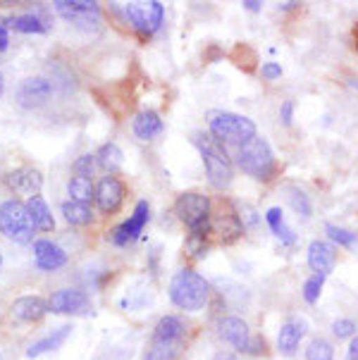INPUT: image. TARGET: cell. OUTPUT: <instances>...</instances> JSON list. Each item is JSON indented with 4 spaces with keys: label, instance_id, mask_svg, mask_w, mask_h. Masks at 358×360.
<instances>
[{
    "label": "cell",
    "instance_id": "6da1fadb",
    "mask_svg": "<svg viewBox=\"0 0 358 360\" xmlns=\"http://www.w3.org/2000/svg\"><path fill=\"white\" fill-rule=\"evenodd\" d=\"M193 146L201 153L210 186L217 188V191H224V188L232 184V176H234V165L227 148L222 143H217L210 134H201V131L193 134Z\"/></svg>",
    "mask_w": 358,
    "mask_h": 360
},
{
    "label": "cell",
    "instance_id": "7a4b0ae2",
    "mask_svg": "<svg viewBox=\"0 0 358 360\" xmlns=\"http://www.w3.org/2000/svg\"><path fill=\"white\" fill-rule=\"evenodd\" d=\"M208 298H210V284L205 282L203 274H198L191 267L174 272L172 282H170V301L179 310L198 313V310L205 308Z\"/></svg>",
    "mask_w": 358,
    "mask_h": 360
},
{
    "label": "cell",
    "instance_id": "3957f363",
    "mask_svg": "<svg viewBox=\"0 0 358 360\" xmlns=\"http://www.w3.org/2000/svg\"><path fill=\"white\" fill-rule=\"evenodd\" d=\"M208 129H210V136H213L217 143H222L224 148H227V146L239 148V146L251 141L253 136H258L256 124L248 117L236 115V112H222V110L208 112Z\"/></svg>",
    "mask_w": 358,
    "mask_h": 360
},
{
    "label": "cell",
    "instance_id": "277c9868",
    "mask_svg": "<svg viewBox=\"0 0 358 360\" xmlns=\"http://www.w3.org/2000/svg\"><path fill=\"white\" fill-rule=\"evenodd\" d=\"M234 158L241 172L253 176V179H258V181H268L277 172L275 153H272L270 143L265 141L263 136H253L248 143L239 146Z\"/></svg>",
    "mask_w": 358,
    "mask_h": 360
},
{
    "label": "cell",
    "instance_id": "5b68a950",
    "mask_svg": "<svg viewBox=\"0 0 358 360\" xmlns=\"http://www.w3.org/2000/svg\"><path fill=\"white\" fill-rule=\"evenodd\" d=\"M174 212L181 222L189 227V234H213V212H210V198L198 191H186L174 200Z\"/></svg>",
    "mask_w": 358,
    "mask_h": 360
},
{
    "label": "cell",
    "instance_id": "8992f818",
    "mask_svg": "<svg viewBox=\"0 0 358 360\" xmlns=\"http://www.w3.org/2000/svg\"><path fill=\"white\" fill-rule=\"evenodd\" d=\"M0 234L12 243H20V246L34 241V224L29 217L27 203L17 198L0 203Z\"/></svg>",
    "mask_w": 358,
    "mask_h": 360
},
{
    "label": "cell",
    "instance_id": "52a82bcc",
    "mask_svg": "<svg viewBox=\"0 0 358 360\" xmlns=\"http://www.w3.org/2000/svg\"><path fill=\"white\" fill-rule=\"evenodd\" d=\"M53 10L82 32H96L103 22L101 5L94 0H56Z\"/></svg>",
    "mask_w": 358,
    "mask_h": 360
},
{
    "label": "cell",
    "instance_id": "ba28073f",
    "mask_svg": "<svg viewBox=\"0 0 358 360\" xmlns=\"http://www.w3.org/2000/svg\"><path fill=\"white\" fill-rule=\"evenodd\" d=\"M124 17L132 24V29L141 36H153L158 29L162 27L165 20V8L158 0H148V3H127Z\"/></svg>",
    "mask_w": 358,
    "mask_h": 360
},
{
    "label": "cell",
    "instance_id": "9c48e42d",
    "mask_svg": "<svg viewBox=\"0 0 358 360\" xmlns=\"http://www.w3.org/2000/svg\"><path fill=\"white\" fill-rule=\"evenodd\" d=\"M148 219H151L148 203H146V200H139L136 207H134V215L110 231V241L115 243V246H127V243L136 241L139 236H141L143 227L148 224Z\"/></svg>",
    "mask_w": 358,
    "mask_h": 360
},
{
    "label": "cell",
    "instance_id": "30bf717a",
    "mask_svg": "<svg viewBox=\"0 0 358 360\" xmlns=\"http://www.w3.org/2000/svg\"><path fill=\"white\" fill-rule=\"evenodd\" d=\"M124 184L117 179V176L108 174L103 176V179L98 181V186H96V205H98V210L103 212V215H113V212H117L120 207H122L124 203Z\"/></svg>",
    "mask_w": 358,
    "mask_h": 360
},
{
    "label": "cell",
    "instance_id": "8fae6325",
    "mask_svg": "<svg viewBox=\"0 0 358 360\" xmlns=\"http://www.w3.org/2000/svg\"><path fill=\"white\" fill-rule=\"evenodd\" d=\"M48 310L58 315H84L91 310V301L82 289H60L48 298Z\"/></svg>",
    "mask_w": 358,
    "mask_h": 360
},
{
    "label": "cell",
    "instance_id": "7c38bea8",
    "mask_svg": "<svg viewBox=\"0 0 358 360\" xmlns=\"http://www.w3.org/2000/svg\"><path fill=\"white\" fill-rule=\"evenodd\" d=\"M5 184H8L10 191L15 193H22V196H39L41 188H44V174L39 172L36 167H17V169H10L5 174Z\"/></svg>",
    "mask_w": 358,
    "mask_h": 360
},
{
    "label": "cell",
    "instance_id": "4fadbf2b",
    "mask_svg": "<svg viewBox=\"0 0 358 360\" xmlns=\"http://www.w3.org/2000/svg\"><path fill=\"white\" fill-rule=\"evenodd\" d=\"M53 96V82L46 77H29L17 89V101L22 108H39Z\"/></svg>",
    "mask_w": 358,
    "mask_h": 360
},
{
    "label": "cell",
    "instance_id": "5bb4252c",
    "mask_svg": "<svg viewBox=\"0 0 358 360\" xmlns=\"http://www.w3.org/2000/svg\"><path fill=\"white\" fill-rule=\"evenodd\" d=\"M34 260L39 270L56 272L60 267L68 265V253H65L58 243H53L48 239H39V241H34Z\"/></svg>",
    "mask_w": 358,
    "mask_h": 360
},
{
    "label": "cell",
    "instance_id": "9a60e30c",
    "mask_svg": "<svg viewBox=\"0 0 358 360\" xmlns=\"http://www.w3.org/2000/svg\"><path fill=\"white\" fill-rule=\"evenodd\" d=\"M337 265V248L332 246L330 241H311L308 246V267L315 272V274H323L327 277Z\"/></svg>",
    "mask_w": 358,
    "mask_h": 360
},
{
    "label": "cell",
    "instance_id": "2e32d148",
    "mask_svg": "<svg viewBox=\"0 0 358 360\" xmlns=\"http://www.w3.org/2000/svg\"><path fill=\"white\" fill-rule=\"evenodd\" d=\"M217 329H220V337L227 341V344H232L239 353H246V346H248V341H251V329H248V325L241 317H236V315L222 317Z\"/></svg>",
    "mask_w": 358,
    "mask_h": 360
},
{
    "label": "cell",
    "instance_id": "e0dca14e",
    "mask_svg": "<svg viewBox=\"0 0 358 360\" xmlns=\"http://www.w3.org/2000/svg\"><path fill=\"white\" fill-rule=\"evenodd\" d=\"M303 334H306V320L301 317H289L287 322L280 327V337H277V351L282 356H294L299 349Z\"/></svg>",
    "mask_w": 358,
    "mask_h": 360
},
{
    "label": "cell",
    "instance_id": "ac0fdd59",
    "mask_svg": "<svg viewBox=\"0 0 358 360\" xmlns=\"http://www.w3.org/2000/svg\"><path fill=\"white\" fill-rule=\"evenodd\" d=\"M162 129H165V124H162L160 115H158L155 110H141V112L132 120V131H134V136L139 141H151L158 134H162Z\"/></svg>",
    "mask_w": 358,
    "mask_h": 360
},
{
    "label": "cell",
    "instance_id": "d6986e66",
    "mask_svg": "<svg viewBox=\"0 0 358 360\" xmlns=\"http://www.w3.org/2000/svg\"><path fill=\"white\" fill-rule=\"evenodd\" d=\"M46 313H51L48 310V301L39 296H22L12 303V315L20 322H39Z\"/></svg>",
    "mask_w": 358,
    "mask_h": 360
},
{
    "label": "cell",
    "instance_id": "ffe728a7",
    "mask_svg": "<svg viewBox=\"0 0 358 360\" xmlns=\"http://www.w3.org/2000/svg\"><path fill=\"white\" fill-rule=\"evenodd\" d=\"M244 231L246 229L241 224L239 215H236V210H224L213 217V234H220L222 243H234Z\"/></svg>",
    "mask_w": 358,
    "mask_h": 360
},
{
    "label": "cell",
    "instance_id": "44dd1931",
    "mask_svg": "<svg viewBox=\"0 0 358 360\" xmlns=\"http://www.w3.org/2000/svg\"><path fill=\"white\" fill-rule=\"evenodd\" d=\"M70 334H72V325H63V327L53 329L48 337H44L41 341H36V344L29 346V349H27V358H39V356H44V353L58 351L60 346H63L65 341L70 339Z\"/></svg>",
    "mask_w": 358,
    "mask_h": 360
},
{
    "label": "cell",
    "instance_id": "7402d4cb",
    "mask_svg": "<svg viewBox=\"0 0 358 360\" xmlns=\"http://www.w3.org/2000/svg\"><path fill=\"white\" fill-rule=\"evenodd\" d=\"M27 210H29V217H32V224L34 229L39 231H53L56 229V219H53V212L48 203L44 200V196H32L27 200Z\"/></svg>",
    "mask_w": 358,
    "mask_h": 360
},
{
    "label": "cell",
    "instance_id": "603a6c76",
    "mask_svg": "<svg viewBox=\"0 0 358 360\" xmlns=\"http://www.w3.org/2000/svg\"><path fill=\"white\" fill-rule=\"evenodd\" d=\"M265 222H268V227L272 229V234L280 239L284 246H294L296 243V234L294 229H289V224L284 222V212L282 207H270L268 212H265Z\"/></svg>",
    "mask_w": 358,
    "mask_h": 360
},
{
    "label": "cell",
    "instance_id": "cb8c5ba5",
    "mask_svg": "<svg viewBox=\"0 0 358 360\" xmlns=\"http://www.w3.org/2000/svg\"><path fill=\"white\" fill-rule=\"evenodd\" d=\"M184 337V322L177 315H165L153 329V341H181Z\"/></svg>",
    "mask_w": 358,
    "mask_h": 360
},
{
    "label": "cell",
    "instance_id": "d4e9b609",
    "mask_svg": "<svg viewBox=\"0 0 358 360\" xmlns=\"http://www.w3.org/2000/svg\"><path fill=\"white\" fill-rule=\"evenodd\" d=\"M63 217L65 222L72 224V227H84V224L94 222V210L87 203H77V200H65L63 203Z\"/></svg>",
    "mask_w": 358,
    "mask_h": 360
},
{
    "label": "cell",
    "instance_id": "484cf974",
    "mask_svg": "<svg viewBox=\"0 0 358 360\" xmlns=\"http://www.w3.org/2000/svg\"><path fill=\"white\" fill-rule=\"evenodd\" d=\"M3 24L5 27H12L15 32H22V34H46L48 32L46 22L41 20L39 15H32V12H29V15H12Z\"/></svg>",
    "mask_w": 358,
    "mask_h": 360
},
{
    "label": "cell",
    "instance_id": "4316f807",
    "mask_svg": "<svg viewBox=\"0 0 358 360\" xmlns=\"http://www.w3.org/2000/svg\"><path fill=\"white\" fill-rule=\"evenodd\" d=\"M68 193L70 200H77V203H91L96 198V186L94 181L87 179V176H72L68 184Z\"/></svg>",
    "mask_w": 358,
    "mask_h": 360
},
{
    "label": "cell",
    "instance_id": "83f0119b",
    "mask_svg": "<svg viewBox=\"0 0 358 360\" xmlns=\"http://www.w3.org/2000/svg\"><path fill=\"white\" fill-rule=\"evenodd\" d=\"M96 162H98L103 169H108V172L113 174L115 169L122 167L124 153L120 150V146H117V143H106V146H101V150L96 153Z\"/></svg>",
    "mask_w": 358,
    "mask_h": 360
},
{
    "label": "cell",
    "instance_id": "f1b7e54d",
    "mask_svg": "<svg viewBox=\"0 0 358 360\" xmlns=\"http://www.w3.org/2000/svg\"><path fill=\"white\" fill-rule=\"evenodd\" d=\"M284 191H287V203L291 205V210H294L296 215H301V217H311V212H313L311 198H308L299 186H287V188H284Z\"/></svg>",
    "mask_w": 358,
    "mask_h": 360
},
{
    "label": "cell",
    "instance_id": "f546056e",
    "mask_svg": "<svg viewBox=\"0 0 358 360\" xmlns=\"http://www.w3.org/2000/svg\"><path fill=\"white\" fill-rule=\"evenodd\" d=\"M181 349V341H153L146 360H174Z\"/></svg>",
    "mask_w": 358,
    "mask_h": 360
},
{
    "label": "cell",
    "instance_id": "4dcf8cb0",
    "mask_svg": "<svg viewBox=\"0 0 358 360\" xmlns=\"http://www.w3.org/2000/svg\"><path fill=\"white\" fill-rule=\"evenodd\" d=\"M325 234L330 236L332 243H337V246H344V248H354L358 243V234L356 231H349L344 227H339V224H325Z\"/></svg>",
    "mask_w": 358,
    "mask_h": 360
},
{
    "label": "cell",
    "instance_id": "1f68e13d",
    "mask_svg": "<svg viewBox=\"0 0 358 360\" xmlns=\"http://www.w3.org/2000/svg\"><path fill=\"white\" fill-rule=\"evenodd\" d=\"M306 360H335V349H332L330 341L313 339L306 346Z\"/></svg>",
    "mask_w": 358,
    "mask_h": 360
},
{
    "label": "cell",
    "instance_id": "d6a6232c",
    "mask_svg": "<svg viewBox=\"0 0 358 360\" xmlns=\"http://www.w3.org/2000/svg\"><path fill=\"white\" fill-rule=\"evenodd\" d=\"M323 286H325V277L323 274H313V277L306 279V284H303V298H306V303H315L323 294Z\"/></svg>",
    "mask_w": 358,
    "mask_h": 360
},
{
    "label": "cell",
    "instance_id": "836d02e7",
    "mask_svg": "<svg viewBox=\"0 0 358 360\" xmlns=\"http://www.w3.org/2000/svg\"><path fill=\"white\" fill-rule=\"evenodd\" d=\"M358 332V325L356 320H351V317H339V320L332 322V334H335L337 339H354Z\"/></svg>",
    "mask_w": 358,
    "mask_h": 360
},
{
    "label": "cell",
    "instance_id": "e575fe53",
    "mask_svg": "<svg viewBox=\"0 0 358 360\" xmlns=\"http://www.w3.org/2000/svg\"><path fill=\"white\" fill-rule=\"evenodd\" d=\"M72 169H75V176H87V179H91L94 176V169H96V155H79L75 165H72Z\"/></svg>",
    "mask_w": 358,
    "mask_h": 360
},
{
    "label": "cell",
    "instance_id": "d590c367",
    "mask_svg": "<svg viewBox=\"0 0 358 360\" xmlns=\"http://www.w3.org/2000/svg\"><path fill=\"white\" fill-rule=\"evenodd\" d=\"M236 207V215H239L241 224H244V229H253L258 224V212L253 210L248 203H234Z\"/></svg>",
    "mask_w": 358,
    "mask_h": 360
},
{
    "label": "cell",
    "instance_id": "8d00e7d4",
    "mask_svg": "<svg viewBox=\"0 0 358 360\" xmlns=\"http://www.w3.org/2000/svg\"><path fill=\"white\" fill-rule=\"evenodd\" d=\"M186 248H189V253L193 255V258H203L205 251H208V236L189 234V239H186Z\"/></svg>",
    "mask_w": 358,
    "mask_h": 360
},
{
    "label": "cell",
    "instance_id": "74e56055",
    "mask_svg": "<svg viewBox=\"0 0 358 360\" xmlns=\"http://www.w3.org/2000/svg\"><path fill=\"white\" fill-rule=\"evenodd\" d=\"M265 349H268L265 339L260 337V334H251V341H248V346H246V356H263Z\"/></svg>",
    "mask_w": 358,
    "mask_h": 360
},
{
    "label": "cell",
    "instance_id": "f35d334b",
    "mask_svg": "<svg viewBox=\"0 0 358 360\" xmlns=\"http://www.w3.org/2000/svg\"><path fill=\"white\" fill-rule=\"evenodd\" d=\"M260 75H263V79H268V82H275V79L282 77V65L265 63L263 67H260Z\"/></svg>",
    "mask_w": 358,
    "mask_h": 360
},
{
    "label": "cell",
    "instance_id": "ab89813d",
    "mask_svg": "<svg viewBox=\"0 0 358 360\" xmlns=\"http://www.w3.org/2000/svg\"><path fill=\"white\" fill-rule=\"evenodd\" d=\"M280 120L284 127H291L294 124V101H284L282 108H280Z\"/></svg>",
    "mask_w": 358,
    "mask_h": 360
},
{
    "label": "cell",
    "instance_id": "60d3db41",
    "mask_svg": "<svg viewBox=\"0 0 358 360\" xmlns=\"http://www.w3.org/2000/svg\"><path fill=\"white\" fill-rule=\"evenodd\" d=\"M10 48V34H8V27L0 22V53H5Z\"/></svg>",
    "mask_w": 358,
    "mask_h": 360
},
{
    "label": "cell",
    "instance_id": "b9f144b4",
    "mask_svg": "<svg viewBox=\"0 0 358 360\" xmlns=\"http://www.w3.org/2000/svg\"><path fill=\"white\" fill-rule=\"evenodd\" d=\"M347 360H358V334L351 339V344L347 349Z\"/></svg>",
    "mask_w": 358,
    "mask_h": 360
},
{
    "label": "cell",
    "instance_id": "7bdbcfd3",
    "mask_svg": "<svg viewBox=\"0 0 358 360\" xmlns=\"http://www.w3.org/2000/svg\"><path fill=\"white\" fill-rule=\"evenodd\" d=\"M241 5H244V8H246L248 12H258V10H260V5H263V3H258V0H244Z\"/></svg>",
    "mask_w": 358,
    "mask_h": 360
},
{
    "label": "cell",
    "instance_id": "ee69618b",
    "mask_svg": "<svg viewBox=\"0 0 358 360\" xmlns=\"http://www.w3.org/2000/svg\"><path fill=\"white\" fill-rule=\"evenodd\" d=\"M215 360H239V356H236V353H232V351H220L215 356Z\"/></svg>",
    "mask_w": 358,
    "mask_h": 360
},
{
    "label": "cell",
    "instance_id": "f6af8a7d",
    "mask_svg": "<svg viewBox=\"0 0 358 360\" xmlns=\"http://www.w3.org/2000/svg\"><path fill=\"white\" fill-rule=\"evenodd\" d=\"M299 5L301 3H296V0H289V3H280V10H284V12H287V10H296Z\"/></svg>",
    "mask_w": 358,
    "mask_h": 360
},
{
    "label": "cell",
    "instance_id": "bcb514c9",
    "mask_svg": "<svg viewBox=\"0 0 358 360\" xmlns=\"http://www.w3.org/2000/svg\"><path fill=\"white\" fill-rule=\"evenodd\" d=\"M3 91H5V79H3V72H0V96H3Z\"/></svg>",
    "mask_w": 358,
    "mask_h": 360
},
{
    "label": "cell",
    "instance_id": "7dc6e473",
    "mask_svg": "<svg viewBox=\"0 0 358 360\" xmlns=\"http://www.w3.org/2000/svg\"><path fill=\"white\" fill-rule=\"evenodd\" d=\"M349 86L358 91V79H349Z\"/></svg>",
    "mask_w": 358,
    "mask_h": 360
},
{
    "label": "cell",
    "instance_id": "c3c4849f",
    "mask_svg": "<svg viewBox=\"0 0 358 360\" xmlns=\"http://www.w3.org/2000/svg\"><path fill=\"white\" fill-rule=\"evenodd\" d=\"M354 39H356V46H358V24H356V29H354Z\"/></svg>",
    "mask_w": 358,
    "mask_h": 360
},
{
    "label": "cell",
    "instance_id": "681fc988",
    "mask_svg": "<svg viewBox=\"0 0 358 360\" xmlns=\"http://www.w3.org/2000/svg\"><path fill=\"white\" fill-rule=\"evenodd\" d=\"M0 265H3V253H0Z\"/></svg>",
    "mask_w": 358,
    "mask_h": 360
},
{
    "label": "cell",
    "instance_id": "f907efd6",
    "mask_svg": "<svg viewBox=\"0 0 358 360\" xmlns=\"http://www.w3.org/2000/svg\"><path fill=\"white\" fill-rule=\"evenodd\" d=\"M0 360H3V353H0Z\"/></svg>",
    "mask_w": 358,
    "mask_h": 360
}]
</instances>
